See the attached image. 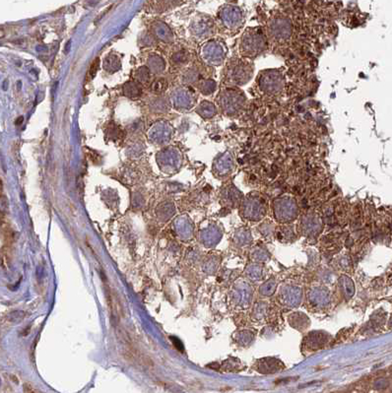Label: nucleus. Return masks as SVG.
I'll return each mask as SVG.
<instances>
[{
  "label": "nucleus",
  "mask_w": 392,
  "mask_h": 393,
  "mask_svg": "<svg viewBox=\"0 0 392 393\" xmlns=\"http://www.w3.org/2000/svg\"><path fill=\"white\" fill-rule=\"evenodd\" d=\"M269 46L266 32L260 27L245 29L240 40V53L242 58L256 60L262 55Z\"/></svg>",
  "instance_id": "nucleus-1"
},
{
  "label": "nucleus",
  "mask_w": 392,
  "mask_h": 393,
  "mask_svg": "<svg viewBox=\"0 0 392 393\" xmlns=\"http://www.w3.org/2000/svg\"><path fill=\"white\" fill-rule=\"evenodd\" d=\"M227 78L234 86H244L253 79L255 74V64L251 60L238 58L230 62Z\"/></svg>",
  "instance_id": "nucleus-2"
},
{
  "label": "nucleus",
  "mask_w": 392,
  "mask_h": 393,
  "mask_svg": "<svg viewBox=\"0 0 392 393\" xmlns=\"http://www.w3.org/2000/svg\"><path fill=\"white\" fill-rule=\"evenodd\" d=\"M257 84L261 93L273 96L283 91L286 85V78L282 69H264L257 76Z\"/></svg>",
  "instance_id": "nucleus-3"
},
{
  "label": "nucleus",
  "mask_w": 392,
  "mask_h": 393,
  "mask_svg": "<svg viewBox=\"0 0 392 393\" xmlns=\"http://www.w3.org/2000/svg\"><path fill=\"white\" fill-rule=\"evenodd\" d=\"M266 34L272 43L283 45L289 42L293 36V25L286 18L278 17L268 23Z\"/></svg>",
  "instance_id": "nucleus-4"
},
{
  "label": "nucleus",
  "mask_w": 392,
  "mask_h": 393,
  "mask_svg": "<svg viewBox=\"0 0 392 393\" xmlns=\"http://www.w3.org/2000/svg\"><path fill=\"white\" fill-rule=\"evenodd\" d=\"M247 103V98L244 92L239 88L227 89L223 98L222 106L229 116H238L244 110Z\"/></svg>",
  "instance_id": "nucleus-5"
},
{
  "label": "nucleus",
  "mask_w": 392,
  "mask_h": 393,
  "mask_svg": "<svg viewBox=\"0 0 392 393\" xmlns=\"http://www.w3.org/2000/svg\"><path fill=\"white\" fill-rule=\"evenodd\" d=\"M225 22L229 29L239 30L244 23V17L239 9L233 8L225 15Z\"/></svg>",
  "instance_id": "nucleus-6"
},
{
  "label": "nucleus",
  "mask_w": 392,
  "mask_h": 393,
  "mask_svg": "<svg viewBox=\"0 0 392 393\" xmlns=\"http://www.w3.org/2000/svg\"><path fill=\"white\" fill-rule=\"evenodd\" d=\"M207 51L210 53L209 57L212 61H220L224 57L223 48L220 46H210L207 48Z\"/></svg>",
  "instance_id": "nucleus-7"
},
{
  "label": "nucleus",
  "mask_w": 392,
  "mask_h": 393,
  "mask_svg": "<svg viewBox=\"0 0 392 393\" xmlns=\"http://www.w3.org/2000/svg\"><path fill=\"white\" fill-rule=\"evenodd\" d=\"M98 66H99V60L95 61V62L92 64V67H91L90 70L91 75H95V73H96V71H97V68H98Z\"/></svg>",
  "instance_id": "nucleus-8"
}]
</instances>
